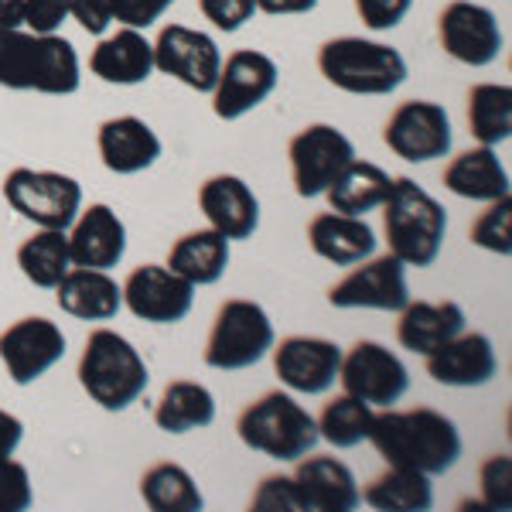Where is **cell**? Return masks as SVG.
<instances>
[{
	"mask_svg": "<svg viewBox=\"0 0 512 512\" xmlns=\"http://www.w3.org/2000/svg\"><path fill=\"white\" fill-rule=\"evenodd\" d=\"M369 444L386 465L414 468L424 475H444L461 458V431L451 417L431 407L376 410L369 427Z\"/></svg>",
	"mask_w": 512,
	"mask_h": 512,
	"instance_id": "obj_1",
	"label": "cell"
},
{
	"mask_svg": "<svg viewBox=\"0 0 512 512\" xmlns=\"http://www.w3.org/2000/svg\"><path fill=\"white\" fill-rule=\"evenodd\" d=\"M0 86L18 93L72 96L82 86L76 45L62 35L0 28Z\"/></svg>",
	"mask_w": 512,
	"mask_h": 512,
	"instance_id": "obj_2",
	"label": "cell"
},
{
	"mask_svg": "<svg viewBox=\"0 0 512 512\" xmlns=\"http://www.w3.org/2000/svg\"><path fill=\"white\" fill-rule=\"evenodd\" d=\"M383 209V233L403 267H434L448 236V212L414 178H393Z\"/></svg>",
	"mask_w": 512,
	"mask_h": 512,
	"instance_id": "obj_3",
	"label": "cell"
},
{
	"mask_svg": "<svg viewBox=\"0 0 512 512\" xmlns=\"http://www.w3.org/2000/svg\"><path fill=\"white\" fill-rule=\"evenodd\" d=\"M79 383L96 407H103L106 414H123L144 396L151 376L144 355L130 338L113 328H96L79 355Z\"/></svg>",
	"mask_w": 512,
	"mask_h": 512,
	"instance_id": "obj_4",
	"label": "cell"
},
{
	"mask_svg": "<svg viewBox=\"0 0 512 512\" xmlns=\"http://www.w3.org/2000/svg\"><path fill=\"white\" fill-rule=\"evenodd\" d=\"M318 69L335 89L349 96H390L410 76L400 48L359 35L325 41L318 48Z\"/></svg>",
	"mask_w": 512,
	"mask_h": 512,
	"instance_id": "obj_5",
	"label": "cell"
},
{
	"mask_svg": "<svg viewBox=\"0 0 512 512\" xmlns=\"http://www.w3.org/2000/svg\"><path fill=\"white\" fill-rule=\"evenodd\" d=\"M236 434L250 451H260L274 461H297L315 451V444L321 441L318 420L284 390L263 393L260 400H253L239 414Z\"/></svg>",
	"mask_w": 512,
	"mask_h": 512,
	"instance_id": "obj_6",
	"label": "cell"
},
{
	"mask_svg": "<svg viewBox=\"0 0 512 512\" xmlns=\"http://www.w3.org/2000/svg\"><path fill=\"white\" fill-rule=\"evenodd\" d=\"M277 342L274 321L263 311V304L233 297L219 308L212 321L209 342H205V366L219 373H239L260 359H267Z\"/></svg>",
	"mask_w": 512,
	"mask_h": 512,
	"instance_id": "obj_7",
	"label": "cell"
},
{
	"mask_svg": "<svg viewBox=\"0 0 512 512\" xmlns=\"http://www.w3.org/2000/svg\"><path fill=\"white\" fill-rule=\"evenodd\" d=\"M4 198L38 229H69L82 209V185L62 171L14 168L4 178Z\"/></svg>",
	"mask_w": 512,
	"mask_h": 512,
	"instance_id": "obj_8",
	"label": "cell"
},
{
	"mask_svg": "<svg viewBox=\"0 0 512 512\" xmlns=\"http://www.w3.org/2000/svg\"><path fill=\"white\" fill-rule=\"evenodd\" d=\"M338 383L366 407L386 410L400 403L403 393L410 390V373L393 349H386L383 342H373V338H362L349 352H342Z\"/></svg>",
	"mask_w": 512,
	"mask_h": 512,
	"instance_id": "obj_9",
	"label": "cell"
},
{
	"mask_svg": "<svg viewBox=\"0 0 512 512\" xmlns=\"http://www.w3.org/2000/svg\"><path fill=\"white\" fill-rule=\"evenodd\" d=\"M383 144L390 147L396 158L410 164L448 158L454 144L448 110L441 103H434V99H407L386 120Z\"/></svg>",
	"mask_w": 512,
	"mask_h": 512,
	"instance_id": "obj_10",
	"label": "cell"
},
{
	"mask_svg": "<svg viewBox=\"0 0 512 512\" xmlns=\"http://www.w3.org/2000/svg\"><path fill=\"white\" fill-rule=\"evenodd\" d=\"M287 158H291L294 192L301 198H318L355 161V147L332 123H311L294 134Z\"/></svg>",
	"mask_w": 512,
	"mask_h": 512,
	"instance_id": "obj_11",
	"label": "cell"
},
{
	"mask_svg": "<svg viewBox=\"0 0 512 512\" xmlns=\"http://www.w3.org/2000/svg\"><path fill=\"white\" fill-rule=\"evenodd\" d=\"M277 82H280V69L267 52L239 48L229 59H222L219 79L209 93L212 113L226 123L246 117V113H253L256 106L274 96Z\"/></svg>",
	"mask_w": 512,
	"mask_h": 512,
	"instance_id": "obj_12",
	"label": "cell"
},
{
	"mask_svg": "<svg viewBox=\"0 0 512 512\" xmlns=\"http://www.w3.org/2000/svg\"><path fill=\"white\" fill-rule=\"evenodd\" d=\"M407 301V267L393 253L355 263L349 274L328 291V304L338 311H400Z\"/></svg>",
	"mask_w": 512,
	"mask_h": 512,
	"instance_id": "obj_13",
	"label": "cell"
},
{
	"mask_svg": "<svg viewBox=\"0 0 512 512\" xmlns=\"http://www.w3.org/2000/svg\"><path fill=\"white\" fill-rule=\"evenodd\" d=\"M123 308L140 321L151 325H178L188 318L195 304V284L178 277L168 263H144V267L130 270V277L120 284Z\"/></svg>",
	"mask_w": 512,
	"mask_h": 512,
	"instance_id": "obj_14",
	"label": "cell"
},
{
	"mask_svg": "<svg viewBox=\"0 0 512 512\" xmlns=\"http://www.w3.org/2000/svg\"><path fill=\"white\" fill-rule=\"evenodd\" d=\"M437 38H441L444 55L454 62L472 65V69H485L502 55V28L499 18L482 4L472 0H451L437 18Z\"/></svg>",
	"mask_w": 512,
	"mask_h": 512,
	"instance_id": "obj_15",
	"label": "cell"
},
{
	"mask_svg": "<svg viewBox=\"0 0 512 512\" xmlns=\"http://www.w3.org/2000/svg\"><path fill=\"white\" fill-rule=\"evenodd\" d=\"M154 45V69L164 76L178 79L181 86L195 89V93H212L222 69V52L216 38L195 31L188 24H168L161 28Z\"/></svg>",
	"mask_w": 512,
	"mask_h": 512,
	"instance_id": "obj_16",
	"label": "cell"
},
{
	"mask_svg": "<svg viewBox=\"0 0 512 512\" xmlns=\"http://www.w3.org/2000/svg\"><path fill=\"white\" fill-rule=\"evenodd\" d=\"M65 355V332L52 318H21L0 332V362L14 386H31Z\"/></svg>",
	"mask_w": 512,
	"mask_h": 512,
	"instance_id": "obj_17",
	"label": "cell"
},
{
	"mask_svg": "<svg viewBox=\"0 0 512 512\" xmlns=\"http://www.w3.org/2000/svg\"><path fill=\"white\" fill-rule=\"evenodd\" d=\"M274 373L291 393L321 396L338 383L342 345L318 335H291L274 342Z\"/></svg>",
	"mask_w": 512,
	"mask_h": 512,
	"instance_id": "obj_18",
	"label": "cell"
},
{
	"mask_svg": "<svg viewBox=\"0 0 512 512\" xmlns=\"http://www.w3.org/2000/svg\"><path fill=\"white\" fill-rule=\"evenodd\" d=\"M69 256L72 267L89 270H113L127 253V226L106 202H93L79 209L69 229Z\"/></svg>",
	"mask_w": 512,
	"mask_h": 512,
	"instance_id": "obj_19",
	"label": "cell"
},
{
	"mask_svg": "<svg viewBox=\"0 0 512 512\" xmlns=\"http://www.w3.org/2000/svg\"><path fill=\"white\" fill-rule=\"evenodd\" d=\"M427 359V376L441 386H454V390H472V386L492 383L499 373V359L482 332H458L454 338L434 349Z\"/></svg>",
	"mask_w": 512,
	"mask_h": 512,
	"instance_id": "obj_20",
	"label": "cell"
},
{
	"mask_svg": "<svg viewBox=\"0 0 512 512\" xmlns=\"http://www.w3.org/2000/svg\"><path fill=\"white\" fill-rule=\"evenodd\" d=\"M198 209L209 226L233 239H250L260 229V198L239 175H212L198 188Z\"/></svg>",
	"mask_w": 512,
	"mask_h": 512,
	"instance_id": "obj_21",
	"label": "cell"
},
{
	"mask_svg": "<svg viewBox=\"0 0 512 512\" xmlns=\"http://www.w3.org/2000/svg\"><path fill=\"white\" fill-rule=\"evenodd\" d=\"M99 161L113 175H140V171L154 168L164 151L161 137L154 134L151 123L140 117H110L99 123L96 134Z\"/></svg>",
	"mask_w": 512,
	"mask_h": 512,
	"instance_id": "obj_22",
	"label": "cell"
},
{
	"mask_svg": "<svg viewBox=\"0 0 512 512\" xmlns=\"http://www.w3.org/2000/svg\"><path fill=\"white\" fill-rule=\"evenodd\" d=\"M291 478L308 512H352L362 502L352 468L338 458H328V454L297 458Z\"/></svg>",
	"mask_w": 512,
	"mask_h": 512,
	"instance_id": "obj_23",
	"label": "cell"
},
{
	"mask_svg": "<svg viewBox=\"0 0 512 512\" xmlns=\"http://www.w3.org/2000/svg\"><path fill=\"white\" fill-rule=\"evenodd\" d=\"M89 72L110 86H140L154 72V45L144 38V31L120 24L117 35L99 38L89 55Z\"/></svg>",
	"mask_w": 512,
	"mask_h": 512,
	"instance_id": "obj_24",
	"label": "cell"
},
{
	"mask_svg": "<svg viewBox=\"0 0 512 512\" xmlns=\"http://www.w3.org/2000/svg\"><path fill=\"white\" fill-rule=\"evenodd\" d=\"M465 321L458 301H407L396 321V342L414 355H431L448 338L465 332Z\"/></svg>",
	"mask_w": 512,
	"mask_h": 512,
	"instance_id": "obj_25",
	"label": "cell"
},
{
	"mask_svg": "<svg viewBox=\"0 0 512 512\" xmlns=\"http://www.w3.org/2000/svg\"><path fill=\"white\" fill-rule=\"evenodd\" d=\"M308 243L315 256L335 267H355L376 253V229L366 216H342V212H321L308 226Z\"/></svg>",
	"mask_w": 512,
	"mask_h": 512,
	"instance_id": "obj_26",
	"label": "cell"
},
{
	"mask_svg": "<svg viewBox=\"0 0 512 512\" xmlns=\"http://www.w3.org/2000/svg\"><path fill=\"white\" fill-rule=\"evenodd\" d=\"M55 301L65 315L79 321H110L120 315L123 291L110 277V270L72 267L59 284H55Z\"/></svg>",
	"mask_w": 512,
	"mask_h": 512,
	"instance_id": "obj_27",
	"label": "cell"
},
{
	"mask_svg": "<svg viewBox=\"0 0 512 512\" xmlns=\"http://www.w3.org/2000/svg\"><path fill=\"white\" fill-rule=\"evenodd\" d=\"M444 188L468 202H499L509 198V171L499 161L495 147H468L444 168Z\"/></svg>",
	"mask_w": 512,
	"mask_h": 512,
	"instance_id": "obj_28",
	"label": "cell"
},
{
	"mask_svg": "<svg viewBox=\"0 0 512 512\" xmlns=\"http://www.w3.org/2000/svg\"><path fill=\"white\" fill-rule=\"evenodd\" d=\"M168 267L195 287L219 284L229 270V239L216 229H195L175 239L168 253Z\"/></svg>",
	"mask_w": 512,
	"mask_h": 512,
	"instance_id": "obj_29",
	"label": "cell"
},
{
	"mask_svg": "<svg viewBox=\"0 0 512 512\" xmlns=\"http://www.w3.org/2000/svg\"><path fill=\"white\" fill-rule=\"evenodd\" d=\"M216 420V396L209 386L195 379H175L164 386L158 407H154V424L164 434H192L202 431Z\"/></svg>",
	"mask_w": 512,
	"mask_h": 512,
	"instance_id": "obj_30",
	"label": "cell"
},
{
	"mask_svg": "<svg viewBox=\"0 0 512 512\" xmlns=\"http://www.w3.org/2000/svg\"><path fill=\"white\" fill-rule=\"evenodd\" d=\"M390 181L393 178L386 175L379 164L355 158L349 168L325 188V198H328V205H332V212H342V216H366V212H376L379 205L386 202Z\"/></svg>",
	"mask_w": 512,
	"mask_h": 512,
	"instance_id": "obj_31",
	"label": "cell"
},
{
	"mask_svg": "<svg viewBox=\"0 0 512 512\" xmlns=\"http://www.w3.org/2000/svg\"><path fill=\"white\" fill-rule=\"evenodd\" d=\"M359 499L379 512H427L434 506L431 475L386 465L383 475H376L366 489H359Z\"/></svg>",
	"mask_w": 512,
	"mask_h": 512,
	"instance_id": "obj_32",
	"label": "cell"
},
{
	"mask_svg": "<svg viewBox=\"0 0 512 512\" xmlns=\"http://www.w3.org/2000/svg\"><path fill=\"white\" fill-rule=\"evenodd\" d=\"M21 274L41 291H55V284L72 270L69 233L65 229H38L18 246Z\"/></svg>",
	"mask_w": 512,
	"mask_h": 512,
	"instance_id": "obj_33",
	"label": "cell"
},
{
	"mask_svg": "<svg viewBox=\"0 0 512 512\" xmlns=\"http://www.w3.org/2000/svg\"><path fill=\"white\" fill-rule=\"evenodd\" d=\"M468 130L478 144L499 147L512 137V89L506 82H478L468 93Z\"/></svg>",
	"mask_w": 512,
	"mask_h": 512,
	"instance_id": "obj_34",
	"label": "cell"
},
{
	"mask_svg": "<svg viewBox=\"0 0 512 512\" xmlns=\"http://www.w3.org/2000/svg\"><path fill=\"white\" fill-rule=\"evenodd\" d=\"M140 499L151 512H198L205 506L192 472L175 461H161V465L147 468L140 478Z\"/></svg>",
	"mask_w": 512,
	"mask_h": 512,
	"instance_id": "obj_35",
	"label": "cell"
},
{
	"mask_svg": "<svg viewBox=\"0 0 512 512\" xmlns=\"http://www.w3.org/2000/svg\"><path fill=\"white\" fill-rule=\"evenodd\" d=\"M373 417H376L373 407H366L362 400L342 393V396H335L325 410H321V417H315L318 420V437H321V441H328L338 451L359 448V444L369 437Z\"/></svg>",
	"mask_w": 512,
	"mask_h": 512,
	"instance_id": "obj_36",
	"label": "cell"
},
{
	"mask_svg": "<svg viewBox=\"0 0 512 512\" xmlns=\"http://www.w3.org/2000/svg\"><path fill=\"white\" fill-rule=\"evenodd\" d=\"M468 236H472V243L478 250L495 253V256H512V202L509 198L489 202V209L475 219Z\"/></svg>",
	"mask_w": 512,
	"mask_h": 512,
	"instance_id": "obj_37",
	"label": "cell"
},
{
	"mask_svg": "<svg viewBox=\"0 0 512 512\" xmlns=\"http://www.w3.org/2000/svg\"><path fill=\"white\" fill-rule=\"evenodd\" d=\"M482 506L495 512H509L512 506V461L509 454H495L482 465Z\"/></svg>",
	"mask_w": 512,
	"mask_h": 512,
	"instance_id": "obj_38",
	"label": "cell"
},
{
	"mask_svg": "<svg viewBox=\"0 0 512 512\" xmlns=\"http://www.w3.org/2000/svg\"><path fill=\"white\" fill-rule=\"evenodd\" d=\"M253 509L260 512H308L291 475H267L253 492Z\"/></svg>",
	"mask_w": 512,
	"mask_h": 512,
	"instance_id": "obj_39",
	"label": "cell"
},
{
	"mask_svg": "<svg viewBox=\"0 0 512 512\" xmlns=\"http://www.w3.org/2000/svg\"><path fill=\"white\" fill-rule=\"evenodd\" d=\"M31 502H35V489H31L28 468L14 458L0 461V512H24Z\"/></svg>",
	"mask_w": 512,
	"mask_h": 512,
	"instance_id": "obj_40",
	"label": "cell"
},
{
	"mask_svg": "<svg viewBox=\"0 0 512 512\" xmlns=\"http://www.w3.org/2000/svg\"><path fill=\"white\" fill-rule=\"evenodd\" d=\"M72 18V0H24L21 24L35 35H59V28Z\"/></svg>",
	"mask_w": 512,
	"mask_h": 512,
	"instance_id": "obj_41",
	"label": "cell"
},
{
	"mask_svg": "<svg viewBox=\"0 0 512 512\" xmlns=\"http://www.w3.org/2000/svg\"><path fill=\"white\" fill-rule=\"evenodd\" d=\"M198 11L205 21H212V28L226 31V35H233L246 21H253V14H260L256 0H198Z\"/></svg>",
	"mask_w": 512,
	"mask_h": 512,
	"instance_id": "obj_42",
	"label": "cell"
},
{
	"mask_svg": "<svg viewBox=\"0 0 512 512\" xmlns=\"http://www.w3.org/2000/svg\"><path fill=\"white\" fill-rule=\"evenodd\" d=\"M352 4H355L359 21L366 24L369 31H390L407 18L414 0H352Z\"/></svg>",
	"mask_w": 512,
	"mask_h": 512,
	"instance_id": "obj_43",
	"label": "cell"
},
{
	"mask_svg": "<svg viewBox=\"0 0 512 512\" xmlns=\"http://www.w3.org/2000/svg\"><path fill=\"white\" fill-rule=\"evenodd\" d=\"M171 7H175V0H120L117 18L113 21H120L123 28L147 31L151 24H158Z\"/></svg>",
	"mask_w": 512,
	"mask_h": 512,
	"instance_id": "obj_44",
	"label": "cell"
},
{
	"mask_svg": "<svg viewBox=\"0 0 512 512\" xmlns=\"http://www.w3.org/2000/svg\"><path fill=\"white\" fill-rule=\"evenodd\" d=\"M120 0H72V18L82 24L86 35H106V28L117 18Z\"/></svg>",
	"mask_w": 512,
	"mask_h": 512,
	"instance_id": "obj_45",
	"label": "cell"
},
{
	"mask_svg": "<svg viewBox=\"0 0 512 512\" xmlns=\"http://www.w3.org/2000/svg\"><path fill=\"white\" fill-rule=\"evenodd\" d=\"M24 441V424L21 417H14L11 410L0 407V461L14 458V451L21 448Z\"/></svg>",
	"mask_w": 512,
	"mask_h": 512,
	"instance_id": "obj_46",
	"label": "cell"
},
{
	"mask_svg": "<svg viewBox=\"0 0 512 512\" xmlns=\"http://www.w3.org/2000/svg\"><path fill=\"white\" fill-rule=\"evenodd\" d=\"M318 7V0H256V11L280 18V14H311Z\"/></svg>",
	"mask_w": 512,
	"mask_h": 512,
	"instance_id": "obj_47",
	"label": "cell"
},
{
	"mask_svg": "<svg viewBox=\"0 0 512 512\" xmlns=\"http://www.w3.org/2000/svg\"><path fill=\"white\" fill-rule=\"evenodd\" d=\"M24 0H0V28H21Z\"/></svg>",
	"mask_w": 512,
	"mask_h": 512,
	"instance_id": "obj_48",
	"label": "cell"
}]
</instances>
